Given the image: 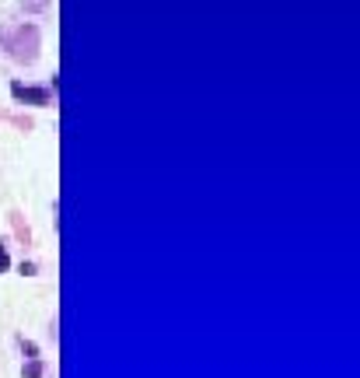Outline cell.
<instances>
[{
	"mask_svg": "<svg viewBox=\"0 0 360 378\" xmlns=\"http://www.w3.org/2000/svg\"><path fill=\"white\" fill-rule=\"evenodd\" d=\"M0 42H4V49L11 53V60L14 63H35L39 60V28L35 25H18L11 35H0Z\"/></svg>",
	"mask_w": 360,
	"mask_h": 378,
	"instance_id": "6da1fadb",
	"label": "cell"
},
{
	"mask_svg": "<svg viewBox=\"0 0 360 378\" xmlns=\"http://www.w3.org/2000/svg\"><path fill=\"white\" fill-rule=\"evenodd\" d=\"M11 94L18 102H25V105H49V98H53L49 88H32V85H21V81L11 85Z\"/></svg>",
	"mask_w": 360,
	"mask_h": 378,
	"instance_id": "7a4b0ae2",
	"label": "cell"
},
{
	"mask_svg": "<svg viewBox=\"0 0 360 378\" xmlns=\"http://www.w3.org/2000/svg\"><path fill=\"white\" fill-rule=\"evenodd\" d=\"M25 378H42V361H39V358H28V365H25Z\"/></svg>",
	"mask_w": 360,
	"mask_h": 378,
	"instance_id": "3957f363",
	"label": "cell"
},
{
	"mask_svg": "<svg viewBox=\"0 0 360 378\" xmlns=\"http://www.w3.org/2000/svg\"><path fill=\"white\" fill-rule=\"evenodd\" d=\"M21 7H25L28 14H39V11H46V7H49V0H21Z\"/></svg>",
	"mask_w": 360,
	"mask_h": 378,
	"instance_id": "277c9868",
	"label": "cell"
},
{
	"mask_svg": "<svg viewBox=\"0 0 360 378\" xmlns=\"http://www.w3.org/2000/svg\"><path fill=\"white\" fill-rule=\"evenodd\" d=\"M18 343H21V350H25V354H28V358H35V354H39V350H35V343H32V340H25V336H21V340H18Z\"/></svg>",
	"mask_w": 360,
	"mask_h": 378,
	"instance_id": "5b68a950",
	"label": "cell"
},
{
	"mask_svg": "<svg viewBox=\"0 0 360 378\" xmlns=\"http://www.w3.org/2000/svg\"><path fill=\"white\" fill-rule=\"evenodd\" d=\"M7 267H11V256H7V245L0 242V274H4Z\"/></svg>",
	"mask_w": 360,
	"mask_h": 378,
	"instance_id": "8992f818",
	"label": "cell"
}]
</instances>
